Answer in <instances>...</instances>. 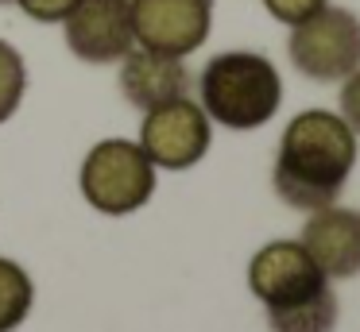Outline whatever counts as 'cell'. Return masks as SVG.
Here are the masks:
<instances>
[{"instance_id": "1", "label": "cell", "mask_w": 360, "mask_h": 332, "mask_svg": "<svg viewBox=\"0 0 360 332\" xmlns=\"http://www.w3.org/2000/svg\"><path fill=\"white\" fill-rule=\"evenodd\" d=\"M356 166V131L326 108H306L287 124L275 154V193L290 208H326L341 197Z\"/></svg>"}, {"instance_id": "2", "label": "cell", "mask_w": 360, "mask_h": 332, "mask_svg": "<svg viewBox=\"0 0 360 332\" xmlns=\"http://www.w3.org/2000/svg\"><path fill=\"white\" fill-rule=\"evenodd\" d=\"M202 108L229 131L264 128L283 105V81L271 58L256 51H225L205 62L198 77Z\"/></svg>"}, {"instance_id": "3", "label": "cell", "mask_w": 360, "mask_h": 332, "mask_svg": "<svg viewBox=\"0 0 360 332\" xmlns=\"http://www.w3.org/2000/svg\"><path fill=\"white\" fill-rule=\"evenodd\" d=\"M82 197L105 216H128L155 193V166L132 139H101L82 162Z\"/></svg>"}, {"instance_id": "4", "label": "cell", "mask_w": 360, "mask_h": 332, "mask_svg": "<svg viewBox=\"0 0 360 332\" xmlns=\"http://www.w3.org/2000/svg\"><path fill=\"white\" fill-rule=\"evenodd\" d=\"M290 62L310 81H345L360 69V20L345 8H321L290 27Z\"/></svg>"}, {"instance_id": "5", "label": "cell", "mask_w": 360, "mask_h": 332, "mask_svg": "<svg viewBox=\"0 0 360 332\" xmlns=\"http://www.w3.org/2000/svg\"><path fill=\"white\" fill-rule=\"evenodd\" d=\"M210 116L190 97L167 100V105L148 108L140 128V151L151 159V166L163 170H190L210 151Z\"/></svg>"}, {"instance_id": "6", "label": "cell", "mask_w": 360, "mask_h": 332, "mask_svg": "<svg viewBox=\"0 0 360 332\" xmlns=\"http://www.w3.org/2000/svg\"><path fill=\"white\" fill-rule=\"evenodd\" d=\"M248 290L264 301V309H279L326 290V274L298 239H271L252 255Z\"/></svg>"}, {"instance_id": "7", "label": "cell", "mask_w": 360, "mask_h": 332, "mask_svg": "<svg viewBox=\"0 0 360 332\" xmlns=\"http://www.w3.org/2000/svg\"><path fill=\"white\" fill-rule=\"evenodd\" d=\"M210 0H132L136 46L186 58L210 39Z\"/></svg>"}, {"instance_id": "8", "label": "cell", "mask_w": 360, "mask_h": 332, "mask_svg": "<svg viewBox=\"0 0 360 332\" xmlns=\"http://www.w3.org/2000/svg\"><path fill=\"white\" fill-rule=\"evenodd\" d=\"M63 27L66 51L94 66L120 62L136 46L132 0H78V8L63 20Z\"/></svg>"}, {"instance_id": "9", "label": "cell", "mask_w": 360, "mask_h": 332, "mask_svg": "<svg viewBox=\"0 0 360 332\" xmlns=\"http://www.w3.org/2000/svg\"><path fill=\"white\" fill-rule=\"evenodd\" d=\"M298 244L310 251L326 278H352L360 274V213L333 205L314 208Z\"/></svg>"}, {"instance_id": "10", "label": "cell", "mask_w": 360, "mask_h": 332, "mask_svg": "<svg viewBox=\"0 0 360 332\" xmlns=\"http://www.w3.org/2000/svg\"><path fill=\"white\" fill-rule=\"evenodd\" d=\"M190 85H194V77H190L186 62L174 58V54L132 46L120 58V93H124L128 105L143 108V112L155 105H167V100L186 97Z\"/></svg>"}, {"instance_id": "11", "label": "cell", "mask_w": 360, "mask_h": 332, "mask_svg": "<svg viewBox=\"0 0 360 332\" xmlns=\"http://www.w3.org/2000/svg\"><path fill=\"white\" fill-rule=\"evenodd\" d=\"M267 328L271 332H333L337 328V293L326 286V290H318L306 301L267 309Z\"/></svg>"}, {"instance_id": "12", "label": "cell", "mask_w": 360, "mask_h": 332, "mask_svg": "<svg viewBox=\"0 0 360 332\" xmlns=\"http://www.w3.org/2000/svg\"><path fill=\"white\" fill-rule=\"evenodd\" d=\"M35 301L32 274L16 259H0V332H16Z\"/></svg>"}, {"instance_id": "13", "label": "cell", "mask_w": 360, "mask_h": 332, "mask_svg": "<svg viewBox=\"0 0 360 332\" xmlns=\"http://www.w3.org/2000/svg\"><path fill=\"white\" fill-rule=\"evenodd\" d=\"M24 89H27V66L20 58V51L12 43L0 39V124L12 120L24 100Z\"/></svg>"}, {"instance_id": "14", "label": "cell", "mask_w": 360, "mask_h": 332, "mask_svg": "<svg viewBox=\"0 0 360 332\" xmlns=\"http://www.w3.org/2000/svg\"><path fill=\"white\" fill-rule=\"evenodd\" d=\"M264 8H267V12H271L279 23L295 27V23L310 20L314 12H321V8H326V0H264Z\"/></svg>"}, {"instance_id": "15", "label": "cell", "mask_w": 360, "mask_h": 332, "mask_svg": "<svg viewBox=\"0 0 360 332\" xmlns=\"http://www.w3.org/2000/svg\"><path fill=\"white\" fill-rule=\"evenodd\" d=\"M16 4L24 8V15L35 23H63L66 15L78 8V0H16Z\"/></svg>"}, {"instance_id": "16", "label": "cell", "mask_w": 360, "mask_h": 332, "mask_svg": "<svg viewBox=\"0 0 360 332\" xmlns=\"http://www.w3.org/2000/svg\"><path fill=\"white\" fill-rule=\"evenodd\" d=\"M337 116H341V120L360 135V69H352V74L345 77V85H341V112Z\"/></svg>"}, {"instance_id": "17", "label": "cell", "mask_w": 360, "mask_h": 332, "mask_svg": "<svg viewBox=\"0 0 360 332\" xmlns=\"http://www.w3.org/2000/svg\"><path fill=\"white\" fill-rule=\"evenodd\" d=\"M0 4H12V0H0Z\"/></svg>"}]
</instances>
